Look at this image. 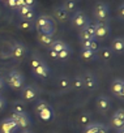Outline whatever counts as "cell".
I'll return each instance as SVG.
<instances>
[{
  "label": "cell",
  "mask_w": 124,
  "mask_h": 133,
  "mask_svg": "<svg viewBox=\"0 0 124 133\" xmlns=\"http://www.w3.org/2000/svg\"><path fill=\"white\" fill-rule=\"evenodd\" d=\"M79 121H80V124H82V125L89 124V115H88V114H82V115L79 117Z\"/></svg>",
  "instance_id": "d590c367"
},
{
  "label": "cell",
  "mask_w": 124,
  "mask_h": 133,
  "mask_svg": "<svg viewBox=\"0 0 124 133\" xmlns=\"http://www.w3.org/2000/svg\"><path fill=\"white\" fill-rule=\"evenodd\" d=\"M2 123H3V124H5V125H7V127H8V128H9V129H11V130H12L13 133H15V132H16V130L18 129V125H17V123H16V121H15V120H13L12 117L4 119V120H3Z\"/></svg>",
  "instance_id": "d4e9b609"
},
{
  "label": "cell",
  "mask_w": 124,
  "mask_h": 133,
  "mask_svg": "<svg viewBox=\"0 0 124 133\" xmlns=\"http://www.w3.org/2000/svg\"><path fill=\"white\" fill-rule=\"evenodd\" d=\"M21 133H33V132H30V130H28V129H24Z\"/></svg>",
  "instance_id": "681fc988"
},
{
  "label": "cell",
  "mask_w": 124,
  "mask_h": 133,
  "mask_svg": "<svg viewBox=\"0 0 124 133\" xmlns=\"http://www.w3.org/2000/svg\"><path fill=\"white\" fill-rule=\"evenodd\" d=\"M123 50H124V39L121 37L115 38L111 43V51L115 54H123Z\"/></svg>",
  "instance_id": "5bb4252c"
},
{
  "label": "cell",
  "mask_w": 124,
  "mask_h": 133,
  "mask_svg": "<svg viewBox=\"0 0 124 133\" xmlns=\"http://www.w3.org/2000/svg\"><path fill=\"white\" fill-rule=\"evenodd\" d=\"M81 78H82L84 88H86V89H89V90H93V89L97 86V78H95V76H94L93 73L85 72V73L81 76Z\"/></svg>",
  "instance_id": "30bf717a"
},
{
  "label": "cell",
  "mask_w": 124,
  "mask_h": 133,
  "mask_svg": "<svg viewBox=\"0 0 124 133\" xmlns=\"http://www.w3.org/2000/svg\"><path fill=\"white\" fill-rule=\"evenodd\" d=\"M93 41V39H92ZM92 41H89V39H81L80 41V44H81V48H89V46H90V42Z\"/></svg>",
  "instance_id": "74e56055"
},
{
  "label": "cell",
  "mask_w": 124,
  "mask_h": 133,
  "mask_svg": "<svg viewBox=\"0 0 124 133\" xmlns=\"http://www.w3.org/2000/svg\"><path fill=\"white\" fill-rule=\"evenodd\" d=\"M68 44H66L63 41H54L51 44H50V50H54V51H56V52H59V51H61V50H64L66 47H67Z\"/></svg>",
  "instance_id": "44dd1931"
},
{
  "label": "cell",
  "mask_w": 124,
  "mask_h": 133,
  "mask_svg": "<svg viewBox=\"0 0 124 133\" xmlns=\"http://www.w3.org/2000/svg\"><path fill=\"white\" fill-rule=\"evenodd\" d=\"M3 89H4V81H3V78H0V91Z\"/></svg>",
  "instance_id": "7dc6e473"
},
{
  "label": "cell",
  "mask_w": 124,
  "mask_h": 133,
  "mask_svg": "<svg viewBox=\"0 0 124 133\" xmlns=\"http://www.w3.org/2000/svg\"><path fill=\"white\" fill-rule=\"evenodd\" d=\"M89 48L93 51V52H98V50H99V46H98V43H97V41L95 39H93L92 42H90V46H89Z\"/></svg>",
  "instance_id": "8d00e7d4"
},
{
  "label": "cell",
  "mask_w": 124,
  "mask_h": 133,
  "mask_svg": "<svg viewBox=\"0 0 124 133\" xmlns=\"http://www.w3.org/2000/svg\"><path fill=\"white\" fill-rule=\"evenodd\" d=\"M38 31H41V33H43V34H46V35L52 37V35H54V25H52V24H48V25L43 26L42 29H39Z\"/></svg>",
  "instance_id": "f546056e"
},
{
  "label": "cell",
  "mask_w": 124,
  "mask_h": 133,
  "mask_svg": "<svg viewBox=\"0 0 124 133\" xmlns=\"http://www.w3.org/2000/svg\"><path fill=\"white\" fill-rule=\"evenodd\" d=\"M57 85H59L61 89H68V88L71 86V80H69L68 77H66V76H61V77H59V80H57Z\"/></svg>",
  "instance_id": "484cf974"
},
{
  "label": "cell",
  "mask_w": 124,
  "mask_h": 133,
  "mask_svg": "<svg viewBox=\"0 0 124 133\" xmlns=\"http://www.w3.org/2000/svg\"><path fill=\"white\" fill-rule=\"evenodd\" d=\"M42 63H44V61H43V59H42L41 56H38V55H33V56H31L30 65H31V68H33V69H35L37 66H39Z\"/></svg>",
  "instance_id": "4316f807"
},
{
  "label": "cell",
  "mask_w": 124,
  "mask_h": 133,
  "mask_svg": "<svg viewBox=\"0 0 124 133\" xmlns=\"http://www.w3.org/2000/svg\"><path fill=\"white\" fill-rule=\"evenodd\" d=\"M123 125H124V110L120 108L112 115V117L110 120V127L119 129V128H123Z\"/></svg>",
  "instance_id": "9c48e42d"
},
{
  "label": "cell",
  "mask_w": 124,
  "mask_h": 133,
  "mask_svg": "<svg viewBox=\"0 0 124 133\" xmlns=\"http://www.w3.org/2000/svg\"><path fill=\"white\" fill-rule=\"evenodd\" d=\"M0 78H3V71L0 69Z\"/></svg>",
  "instance_id": "f907efd6"
},
{
  "label": "cell",
  "mask_w": 124,
  "mask_h": 133,
  "mask_svg": "<svg viewBox=\"0 0 124 133\" xmlns=\"http://www.w3.org/2000/svg\"><path fill=\"white\" fill-rule=\"evenodd\" d=\"M110 89H111V93L116 98H123L124 97V81H123V78H114Z\"/></svg>",
  "instance_id": "ba28073f"
},
{
  "label": "cell",
  "mask_w": 124,
  "mask_h": 133,
  "mask_svg": "<svg viewBox=\"0 0 124 133\" xmlns=\"http://www.w3.org/2000/svg\"><path fill=\"white\" fill-rule=\"evenodd\" d=\"M93 39H95V28H94V24L93 22H89V24H86L84 28H82Z\"/></svg>",
  "instance_id": "83f0119b"
},
{
  "label": "cell",
  "mask_w": 124,
  "mask_h": 133,
  "mask_svg": "<svg viewBox=\"0 0 124 133\" xmlns=\"http://www.w3.org/2000/svg\"><path fill=\"white\" fill-rule=\"evenodd\" d=\"M5 82H7V85H8L9 88L17 90V89H21V88L24 86L25 80H24V76H22L20 72H17V71H12V72L8 73Z\"/></svg>",
  "instance_id": "6da1fadb"
},
{
  "label": "cell",
  "mask_w": 124,
  "mask_h": 133,
  "mask_svg": "<svg viewBox=\"0 0 124 133\" xmlns=\"http://www.w3.org/2000/svg\"><path fill=\"white\" fill-rule=\"evenodd\" d=\"M33 71H34L35 76H38V77H41V78H46V77L48 76V73H50V68L47 66L46 63H42L39 66H37V68L33 69Z\"/></svg>",
  "instance_id": "9a60e30c"
},
{
  "label": "cell",
  "mask_w": 124,
  "mask_h": 133,
  "mask_svg": "<svg viewBox=\"0 0 124 133\" xmlns=\"http://www.w3.org/2000/svg\"><path fill=\"white\" fill-rule=\"evenodd\" d=\"M0 132H2V133H13V132H12L5 124H3V123H2V125H0Z\"/></svg>",
  "instance_id": "ab89813d"
},
{
  "label": "cell",
  "mask_w": 124,
  "mask_h": 133,
  "mask_svg": "<svg viewBox=\"0 0 124 133\" xmlns=\"http://www.w3.org/2000/svg\"><path fill=\"white\" fill-rule=\"evenodd\" d=\"M89 17L82 12V11H75L72 17H71V24L76 29H82L86 24H89Z\"/></svg>",
  "instance_id": "7a4b0ae2"
},
{
  "label": "cell",
  "mask_w": 124,
  "mask_h": 133,
  "mask_svg": "<svg viewBox=\"0 0 124 133\" xmlns=\"http://www.w3.org/2000/svg\"><path fill=\"white\" fill-rule=\"evenodd\" d=\"M37 39H38V42H39L42 46H46V47H50V44L54 42L52 37L46 35V34L41 33V31H38V33H37Z\"/></svg>",
  "instance_id": "2e32d148"
},
{
  "label": "cell",
  "mask_w": 124,
  "mask_h": 133,
  "mask_svg": "<svg viewBox=\"0 0 124 133\" xmlns=\"http://www.w3.org/2000/svg\"><path fill=\"white\" fill-rule=\"evenodd\" d=\"M52 110H51V107H48V108H46V110H43V111H41V112H38V116L42 119V120H44V121H48V120H51V117H52Z\"/></svg>",
  "instance_id": "cb8c5ba5"
},
{
  "label": "cell",
  "mask_w": 124,
  "mask_h": 133,
  "mask_svg": "<svg viewBox=\"0 0 124 133\" xmlns=\"http://www.w3.org/2000/svg\"><path fill=\"white\" fill-rule=\"evenodd\" d=\"M108 128L103 124H98V128H97V133H107Z\"/></svg>",
  "instance_id": "f35d334b"
},
{
  "label": "cell",
  "mask_w": 124,
  "mask_h": 133,
  "mask_svg": "<svg viewBox=\"0 0 124 133\" xmlns=\"http://www.w3.org/2000/svg\"><path fill=\"white\" fill-rule=\"evenodd\" d=\"M118 12H119V17H120V20H123V18H124V5H123V4L119 5V11H118Z\"/></svg>",
  "instance_id": "60d3db41"
},
{
  "label": "cell",
  "mask_w": 124,
  "mask_h": 133,
  "mask_svg": "<svg viewBox=\"0 0 124 133\" xmlns=\"http://www.w3.org/2000/svg\"><path fill=\"white\" fill-rule=\"evenodd\" d=\"M26 47L20 43V42H15L11 47V56L15 59V60H21L25 55H26Z\"/></svg>",
  "instance_id": "8992f818"
},
{
  "label": "cell",
  "mask_w": 124,
  "mask_h": 133,
  "mask_svg": "<svg viewBox=\"0 0 124 133\" xmlns=\"http://www.w3.org/2000/svg\"><path fill=\"white\" fill-rule=\"evenodd\" d=\"M48 107H50V104H48L47 102L41 101V102H38V103L34 106V110H35L37 112H41V111H43V110H46V108H48Z\"/></svg>",
  "instance_id": "1f68e13d"
},
{
  "label": "cell",
  "mask_w": 124,
  "mask_h": 133,
  "mask_svg": "<svg viewBox=\"0 0 124 133\" xmlns=\"http://www.w3.org/2000/svg\"><path fill=\"white\" fill-rule=\"evenodd\" d=\"M94 28H95V38H105L110 33V25L107 20L97 21L94 24Z\"/></svg>",
  "instance_id": "5b68a950"
},
{
  "label": "cell",
  "mask_w": 124,
  "mask_h": 133,
  "mask_svg": "<svg viewBox=\"0 0 124 133\" xmlns=\"http://www.w3.org/2000/svg\"><path fill=\"white\" fill-rule=\"evenodd\" d=\"M48 24H52V21L47 15H39V16H37L34 18V28H37L38 30L42 29L43 26L48 25Z\"/></svg>",
  "instance_id": "8fae6325"
},
{
  "label": "cell",
  "mask_w": 124,
  "mask_h": 133,
  "mask_svg": "<svg viewBox=\"0 0 124 133\" xmlns=\"http://www.w3.org/2000/svg\"><path fill=\"white\" fill-rule=\"evenodd\" d=\"M24 5H25L24 0H16V9H18V8H21V7H24Z\"/></svg>",
  "instance_id": "f6af8a7d"
},
{
  "label": "cell",
  "mask_w": 124,
  "mask_h": 133,
  "mask_svg": "<svg viewBox=\"0 0 124 133\" xmlns=\"http://www.w3.org/2000/svg\"><path fill=\"white\" fill-rule=\"evenodd\" d=\"M13 112L16 114H22V112H26V106L22 101H16L13 103Z\"/></svg>",
  "instance_id": "603a6c76"
},
{
  "label": "cell",
  "mask_w": 124,
  "mask_h": 133,
  "mask_svg": "<svg viewBox=\"0 0 124 133\" xmlns=\"http://www.w3.org/2000/svg\"><path fill=\"white\" fill-rule=\"evenodd\" d=\"M97 108L101 112H106L110 108V99L106 95H99L97 98Z\"/></svg>",
  "instance_id": "4fadbf2b"
},
{
  "label": "cell",
  "mask_w": 124,
  "mask_h": 133,
  "mask_svg": "<svg viewBox=\"0 0 124 133\" xmlns=\"http://www.w3.org/2000/svg\"><path fill=\"white\" fill-rule=\"evenodd\" d=\"M11 117L17 123L18 128L26 129V128H29V127L31 125V119H30V116H29L26 112H22V114H16V112H13Z\"/></svg>",
  "instance_id": "277c9868"
},
{
  "label": "cell",
  "mask_w": 124,
  "mask_h": 133,
  "mask_svg": "<svg viewBox=\"0 0 124 133\" xmlns=\"http://www.w3.org/2000/svg\"><path fill=\"white\" fill-rule=\"evenodd\" d=\"M99 123H93V124H86L85 125V130L84 133H97V128H98Z\"/></svg>",
  "instance_id": "4dcf8cb0"
},
{
  "label": "cell",
  "mask_w": 124,
  "mask_h": 133,
  "mask_svg": "<svg viewBox=\"0 0 124 133\" xmlns=\"http://www.w3.org/2000/svg\"><path fill=\"white\" fill-rule=\"evenodd\" d=\"M18 28L24 31H33L34 30V21H28V20H20Z\"/></svg>",
  "instance_id": "e0dca14e"
},
{
  "label": "cell",
  "mask_w": 124,
  "mask_h": 133,
  "mask_svg": "<svg viewBox=\"0 0 124 133\" xmlns=\"http://www.w3.org/2000/svg\"><path fill=\"white\" fill-rule=\"evenodd\" d=\"M48 55H50L51 59L57 60V52H56V51H54V50H48Z\"/></svg>",
  "instance_id": "7bdbcfd3"
},
{
  "label": "cell",
  "mask_w": 124,
  "mask_h": 133,
  "mask_svg": "<svg viewBox=\"0 0 124 133\" xmlns=\"http://www.w3.org/2000/svg\"><path fill=\"white\" fill-rule=\"evenodd\" d=\"M31 9H33V7H28V5H24V7H21V8H18V9H17V15H18V16H20L21 18H22V17H24V16H25V15H26L28 12H30Z\"/></svg>",
  "instance_id": "d6a6232c"
},
{
  "label": "cell",
  "mask_w": 124,
  "mask_h": 133,
  "mask_svg": "<svg viewBox=\"0 0 124 133\" xmlns=\"http://www.w3.org/2000/svg\"><path fill=\"white\" fill-rule=\"evenodd\" d=\"M68 12L63 8V7H56L54 9V17L59 21V22H66L68 20Z\"/></svg>",
  "instance_id": "7c38bea8"
},
{
  "label": "cell",
  "mask_w": 124,
  "mask_h": 133,
  "mask_svg": "<svg viewBox=\"0 0 124 133\" xmlns=\"http://www.w3.org/2000/svg\"><path fill=\"white\" fill-rule=\"evenodd\" d=\"M93 16L97 21H102V20H106L108 17V5L106 3H102V2H98L94 8H93Z\"/></svg>",
  "instance_id": "3957f363"
},
{
  "label": "cell",
  "mask_w": 124,
  "mask_h": 133,
  "mask_svg": "<svg viewBox=\"0 0 124 133\" xmlns=\"http://www.w3.org/2000/svg\"><path fill=\"white\" fill-rule=\"evenodd\" d=\"M25 2V5H28V7H34V4H35V0H24Z\"/></svg>",
  "instance_id": "bcb514c9"
},
{
  "label": "cell",
  "mask_w": 124,
  "mask_h": 133,
  "mask_svg": "<svg viewBox=\"0 0 124 133\" xmlns=\"http://www.w3.org/2000/svg\"><path fill=\"white\" fill-rule=\"evenodd\" d=\"M38 95V90L33 86V85H26L21 88V98L26 102H31L37 98Z\"/></svg>",
  "instance_id": "52a82bcc"
},
{
  "label": "cell",
  "mask_w": 124,
  "mask_h": 133,
  "mask_svg": "<svg viewBox=\"0 0 124 133\" xmlns=\"http://www.w3.org/2000/svg\"><path fill=\"white\" fill-rule=\"evenodd\" d=\"M3 2H7V0H3Z\"/></svg>",
  "instance_id": "816d5d0a"
},
{
  "label": "cell",
  "mask_w": 124,
  "mask_h": 133,
  "mask_svg": "<svg viewBox=\"0 0 124 133\" xmlns=\"http://www.w3.org/2000/svg\"><path fill=\"white\" fill-rule=\"evenodd\" d=\"M79 37H80V39H89V41H92L93 38L84 30V29H80V31H79Z\"/></svg>",
  "instance_id": "e575fe53"
},
{
  "label": "cell",
  "mask_w": 124,
  "mask_h": 133,
  "mask_svg": "<svg viewBox=\"0 0 124 133\" xmlns=\"http://www.w3.org/2000/svg\"><path fill=\"white\" fill-rule=\"evenodd\" d=\"M116 133H124V128H119V129H116Z\"/></svg>",
  "instance_id": "c3c4849f"
},
{
  "label": "cell",
  "mask_w": 124,
  "mask_h": 133,
  "mask_svg": "<svg viewBox=\"0 0 124 133\" xmlns=\"http://www.w3.org/2000/svg\"><path fill=\"white\" fill-rule=\"evenodd\" d=\"M81 57L84 60H93V59H97L98 56L90 48H81Z\"/></svg>",
  "instance_id": "d6986e66"
},
{
  "label": "cell",
  "mask_w": 124,
  "mask_h": 133,
  "mask_svg": "<svg viewBox=\"0 0 124 133\" xmlns=\"http://www.w3.org/2000/svg\"><path fill=\"white\" fill-rule=\"evenodd\" d=\"M5 104H7V102H5V99L0 95V111H3L4 108H5Z\"/></svg>",
  "instance_id": "b9f144b4"
},
{
  "label": "cell",
  "mask_w": 124,
  "mask_h": 133,
  "mask_svg": "<svg viewBox=\"0 0 124 133\" xmlns=\"http://www.w3.org/2000/svg\"><path fill=\"white\" fill-rule=\"evenodd\" d=\"M5 4H7L9 8H16V0H7Z\"/></svg>",
  "instance_id": "ee69618b"
},
{
  "label": "cell",
  "mask_w": 124,
  "mask_h": 133,
  "mask_svg": "<svg viewBox=\"0 0 124 133\" xmlns=\"http://www.w3.org/2000/svg\"><path fill=\"white\" fill-rule=\"evenodd\" d=\"M98 52H99V57L102 59V60H105V61H107V60H110L111 57H112V51H111V48H108V47H103V48H99L98 50Z\"/></svg>",
  "instance_id": "ac0fdd59"
},
{
  "label": "cell",
  "mask_w": 124,
  "mask_h": 133,
  "mask_svg": "<svg viewBox=\"0 0 124 133\" xmlns=\"http://www.w3.org/2000/svg\"><path fill=\"white\" fill-rule=\"evenodd\" d=\"M69 55H71V48L67 46L64 50H61V51L57 52V59H60V60H66V59L69 57Z\"/></svg>",
  "instance_id": "f1b7e54d"
},
{
  "label": "cell",
  "mask_w": 124,
  "mask_h": 133,
  "mask_svg": "<svg viewBox=\"0 0 124 133\" xmlns=\"http://www.w3.org/2000/svg\"><path fill=\"white\" fill-rule=\"evenodd\" d=\"M34 18H35V11H34V8L30 11V12H28L21 20H28V21H34Z\"/></svg>",
  "instance_id": "836d02e7"
},
{
  "label": "cell",
  "mask_w": 124,
  "mask_h": 133,
  "mask_svg": "<svg viewBox=\"0 0 124 133\" xmlns=\"http://www.w3.org/2000/svg\"><path fill=\"white\" fill-rule=\"evenodd\" d=\"M71 85H72V88L76 89V90H81V89H84V84H82V78H81V76H75V77L71 80Z\"/></svg>",
  "instance_id": "7402d4cb"
},
{
  "label": "cell",
  "mask_w": 124,
  "mask_h": 133,
  "mask_svg": "<svg viewBox=\"0 0 124 133\" xmlns=\"http://www.w3.org/2000/svg\"><path fill=\"white\" fill-rule=\"evenodd\" d=\"M61 7H63L68 13H71V12H75V11H76V8H77V2H76V0H66Z\"/></svg>",
  "instance_id": "ffe728a7"
}]
</instances>
